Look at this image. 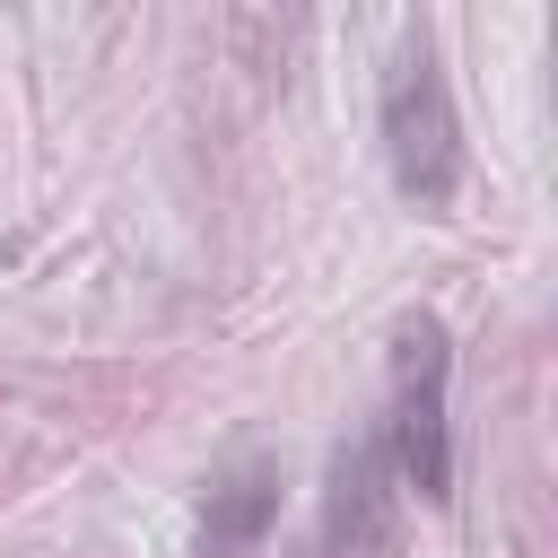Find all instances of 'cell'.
<instances>
[{"instance_id":"1","label":"cell","mask_w":558,"mask_h":558,"mask_svg":"<svg viewBox=\"0 0 558 558\" xmlns=\"http://www.w3.org/2000/svg\"><path fill=\"white\" fill-rule=\"evenodd\" d=\"M375 131H384V166H392L401 201L445 218V201L462 192V113H453V87H445V61L427 35L392 44L384 87H375Z\"/></svg>"},{"instance_id":"4","label":"cell","mask_w":558,"mask_h":558,"mask_svg":"<svg viewBox=\"0 0 558 558\" xmlns=\"http://www.w3.org/2000/svg\"><path fill=\"white\" fill-rule=\"evenodd\" d=\"M270 523H279V462L244 453V462H227V471L209 480V497H201V541H192V558H262Z\"/></svg>"},{"instance_id":"2","label":"cell","mask_w":558,"mask_h":558,"mask_svg":"<svg viewBox=\"0 0 558 558\" xmlns=\"http://www.w3.org/2000/svg\"><path fill=\"white\" fill-rule=\"evenodd\" d=\"M445 384H453V340L436 314H401L392 323V392H384V453L401 497L445 506L453 497V418H445Z\"/></svg>"},{"instance_id":"3","label":"cell","mask_w":558,"mask_h":558,"mask_svg":"<svg viewBox=\"0 0 558 558\" xmlns=\"http://www.w3.org/2000/svg\"><path fill=\"white\" fill-rule=\"evenodd\" d=\"M392 514H401V480L384 436H349L331 453V488H323V558H384L392 549Z\"/></svg>"}]
</instances>
